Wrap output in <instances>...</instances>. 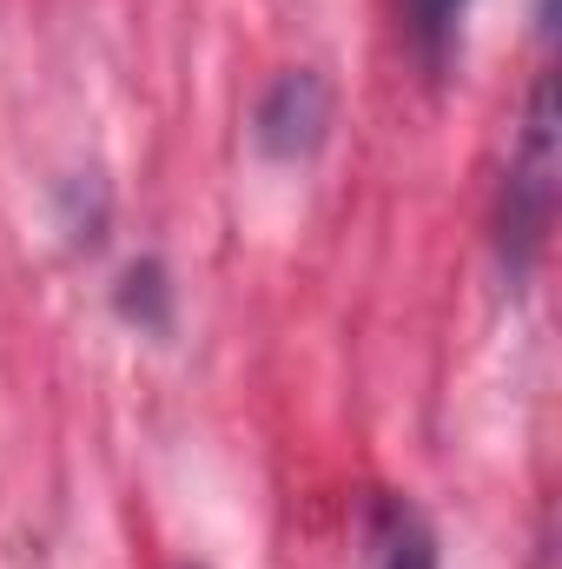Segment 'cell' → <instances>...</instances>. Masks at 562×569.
<instances>
[{
  "mask_svg": "<svg viewBox=\"0 0 562 569\" xmlns=\"http://www.w3.org/2000/svg\"><path fill=\"white\" fill-rule=\"evenodd\" d=\"M358 569H443L436 530H430V517L411 497H398V490L371 497V510H364V563Z\"/></svg>",
  "mask_w": 562,
  "mask_h": 569,
  "instance_id": "3957f363",
  "label": "cell"
},
{
  "mask_svg": "<svg viewBox=\"0 0 562 569\" xmlns=\"http://www.w3.org/2000/svg\"><path fill=\"white\" fill-rule=\"evenodd\" d=\"M550 199H556V93L550 80H536L523 140L510 152V186H503V252H516V266L543 246Z\"/></svg>",
  "mask_w": 562,
  "mask_h": 569,
  "instance_id": "6da1fadb",
  "label": "cell"
},
{
  "mask_svg": "<svg viewBox=\"0 0 562 569\" xmlns=\"http://www.w3.org/2000/svg\"><path fill=\"white\" fill-rule=\"evenodd\" d=\"M324 127H331V87L311 67L279 73L265 87L259 113H252V140H259L265 159H304V152H318Z\"/></svg>",
  "mask_w": 562,
  "mask_h": 569,
  "instance_id": "7a4b0ae2",
  "label": "cell"
},
{
  "mask_svg": "<svg viewBox=\"0 0 562 569\" xmlns=\"http://www.w3.org/2000/svg\"><path fill=\"white\" fill-rule=\"evenodd\" d=\"M120 305H127L140 325L159 331V325H165V272H159V266H133V272H127V291H120Z\"/></svg>",
  "mask_w": 562,
  "mask_h": 569,
  "instance_id": "5b68a950",
  "label": "cell"
},
{
  "mask_svg": "<svg viewBox=\"0 0 562 569\" xmlns=\"http://www.w3.org/2000/svg\"><path fill=\"white\" fill-rule=\"evenodd\" d=\"M463 13H470V0H404V20H411V33H418V47H423L430 67L450 60V47H456V33H463Z\"/></svg>",
  "mask_w": 562,
  "mask_h": 569,
  "instance_id": "277c9868",
  "label": "cell"
}]
</instances>
